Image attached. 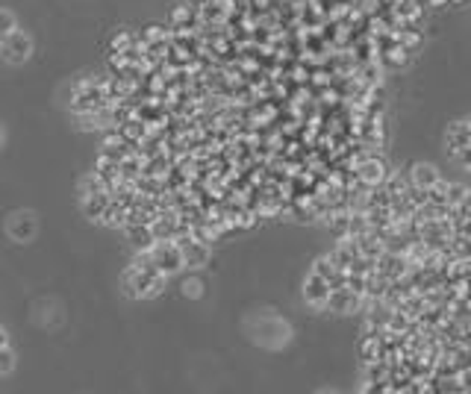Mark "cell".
<instances>
[{"label":"cell","mask_w":471,"mask_h":394,"mask_svg":"<svg viewBox=\"0 0 471 394\" xmlns=\"http://www.w3.org/2000/svg\"><path fill=\"white\" fill-rule=\"evenodd\" d=\"M12 365H15V356H12L9 347H0V377L12 371Z\"/></svg>","instance_id":"15"},{"label":"cell","mask_w":471,"mask_h":394,"mask_svg":"<svg viewBox=\"0 0 471 394\" xmlns=\"http://www.w3.org/2000/svg\"><path fill=\"white\" fill-rule=\"evenodd\" d=\"M468 124H471V121H468Z\"/></svg>","instance_id":"18"},{"label":"cell","mask_w":471,"mask_h":394,"mask_svg":"<svg viewBox=\"0 0 471 394\" xmlns=\"http://www.w3.org/2000/svg\"><path fill=\"white\" fill-rule=\"evenodd\" d=\"M127 235H130L136 250H150L156 245V235L150 230V224H127Z\"/></svg>","instance_id":"10"},{"label":"cell","mask_w":471,"mask_h":394,"mask_svg":"<svg viewBox=\"0 0 471 394\" xmlns=\"http://www.w3.org/2000/svg\"><path fill=\"white\" fill-rule=\"evenodd\" d=\"M0 347H6V330L0 327Z\"/></svg>","instance_id":"16"},{"label":"cell","mask_w":471,"mask_h":394,"mask_svg":"<svg viewBox=\"0 0 471 394\" xmlns=\"http://www.w3.org/2000/svg\"><path fill=\"white\" fill-rule=\"evenodd\" d=\"M177 242H180V250H183V262L189 265V268H201V265L209 262V245L204 242V238L189 233V235H180Z\"/></svg>","instance_id":"2"},{"label":"cell","mask_w":471,"mask_h":394,"mask_svg":"<svg viewBox=\"0 0 471 394\" xmlns=\"http://www.w3.org/2000/svg\"><path fill=\"white\" fill-rule=\"evenodd\" d=\"M353 171H356V177H360L363 186H368V189L383 186V182H386V177H389L386 162H380V159H374V156H365L360 165L353 168Z\"/></svg>","instance_id":"6"},{"label":"cell","mask_w":471,"mask_h":394,"mask_svg":"<svg viewBox=\"0 0 471 394\" xmlns=\"http://www.w3.org/2000/svg\"><path fill=\"white\" fill-rule=\"evenodd\" d=\"M150 256H153V262H156V268H160L165 277H168V274H177L183 265H185L177 238H171V242H156V245L150 247Z\"/></svg>","instance_id":"1"},{"label":"cell","mask_w":471,"mask_h":394,"mask_svg":"<svg viewBox=\"0 0 471 394\" xmlns=\"http://www.w3.org/2000/svg\"><path fill=\"white\" fill-rule=\"evenodd\" d=\"M112 53H127V50H130L133 48V36L130 33H118L115 38H112Z\"/></svg>","instance_id":"12"},{"label":"cell","mask_w":471,"mask_h":394,"mask_svg":"<svg viewBox=\"0 0 471 394\" xmlns=\"http://www.w3.org/2000/svg\"><path fill=\"white\" fill-rule=\"evenodd\" d=\"M183 294H185V298H201V294H204V283L197 277H189L183 283Z\"/></svg>","instance_id":"13"},{"label":"cell","mask_w":471,"mask_h":394,"mask_svg":"<svg viewBox=\"0 0 471 394\" xmlns=\"http://www.w3.org/2000/svg\"><path fill=\"white\" fill-rule=\"evenodd\" d=\"M409 182L412 186H419V189H433L436 182H439V171L433 165H427V162H419L416 168H412V174H409Z\"/></svg>","instance_id":"11"},{"label":"cell","mask_w":471,"mask_h":394,"mask_svg":"<svg viewBox=\"0 0 471 394\" xmlns=\"http://www.w3.org/2000/svg\"><path fill=\"white\" fill-rule=\"evenodd\" d=\"M330 291H333V286L327 283L321 274L309 271V277L304 279V300H307L309 306L324 309V306H327V298H330Z\"/></svg>","instance_id":"4"},{"label":"cell","mask_w":471,"mask_h":394,"mask_svg":"<svg viewBox=\"0 0 471 394\" xmlns=\"http://www.w3.org/2000/svg\"><path fill=\"white\" fill-rule=\"evenodd\" d=\"M12 30H15V18H12V12L6 9H0V41H3Z\"/></svg>","instance_id":"14"},{"label":"cell","mask_w":471,"mask_h":394,"mask_svg":"<svg viewBox=\"0 0 471 394\" xmlns=\"http://www.w3.org/2000/svg\"><path fill=\"white\" fill-rule=\"evenodd\" d=\"M0 142H3V130H0Z\"/></svg>","instance_id":"17"},{"label":"cell","mask_w":471,"mask_h":394,"mask_svg":"<svg viewBox=\"0 0 471 394\" xmlns=\"http://www.w3.org/2000/svg\"><path fill=\"white\" fill-rule=\"evenodd\" d=\"M9 235L15 238V242H30L36 235V218L30 212H18L9 221Z\"/></svg>","instance_id":"9"},{"label":"cell","mask_w":471,"mask_h":394,"mask_svg":"<svg viewBox=\"0 0 471 394\" xmlns=\"http://www.w3.org/2000/svg\"><path fill=\"white\" fill-rule=\"evenodd\" d=\"M471 142V124L468 121H454L445 133V145H448V153L451 156H460V153L468 147Z\"/></svg>","instance_id":"7"},{"label":"cell","mask_w":471,"mask_h":394,"mask_svg":"<svg viewBox=\"0 0 471 394\" xmlns=\"http://www.w3.org/2000/svg\"><path fill=\"white\" fill-rule=\"evenodd\" d=\"M360 303H363V294L360 291H353L351 286H336L330 291V298H327L324 309H330V312H356Z\"/></svg>","instance_id":"5"},{"label":"cell","mask_w":471,"mask_h":394,"mask_svg":"<svg viewBox=\"0 0 471 394\" xmlns=\"http://www.w3.org/2000/svg\"><path fill=\"white\" fill-rule=\"evenodd\" d=\"M0 50H3V59L6 62H12V65H21L27 56H30V50H33V45H30V38H27L24 33H18V30H12L3 41H0Z\"/></svg>","instance_id":"3"},{"label":"cell","mask_w":471,"mask_h":394,"mask_svg":"<svg viewBox=\"0 0 471 394\" xmlns=\"http://www.w3.org/2000/svg\"><path fill=\"white\" fill-rule=\"evenodd\" d=\"M109 203H112V191L101 189V191H94L89 197H83V212H85V218H92V221H104Z\"/></svg>","instance_id":"8"}]
</instances>
